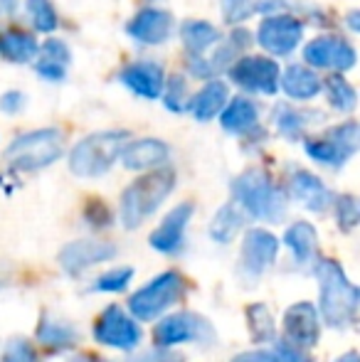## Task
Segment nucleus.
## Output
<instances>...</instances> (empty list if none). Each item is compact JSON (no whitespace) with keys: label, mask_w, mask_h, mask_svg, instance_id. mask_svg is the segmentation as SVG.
<instances>
[{"label":"nucleus","mask_w":360,"mask_h":362,"mask_svg":"<svg viewBox=\"0 0 360 362\" xmlns=\"http://www.w3.org/2000/svg\"><path fill=\"white\" fill-rule=\"evenodd\" d=\"M318 281V315L333 330H348L358 323L360 288L346 276L336 259H321L313 264Z\"/></svg>","instance_id":"f257e3e1"},{"label":"nucleus","mask_w":360,"mask_h":362,"mask_svg":"<svg viewBox=\"0 0 360 362\" xmlns=\"http://www.w3.org/2000/svg\"><path fill=\"white\" fill-rule=\"evenodd\" d=\"M232 200L247 212V217L269 224H279L289 210L286 190L260 168H250L232 180Z\"/></svg>","instance_id":"f03ea898"},{"label":"nucleus","mask_w":360,"mask_h":362,"mask_svg":"<svg viewBox=\"0 0 360 362\" xmlns=\"http://www.w3.org/2000/svg\"><path fill=\"white\" fill-rule=\"evenodd\" d=\"M175 170L173 168L158 165L156 170L141 175L134 180L121 195V222L129 232L139 229L173 192Z\"/></svg>","instance_id":"7ed1b4c3"},{"label":"nucleus","mask_w":360,"mask_h":362,"mask_svg":"<svg viewBox=\"0 0 360 362\" xmlns=\"http://www.w3.org/2000/svg\"><path fill=\"white\" fill-rule=\"evenodd\" d=\"M187 296V279L180 272L170 269V272L158 274L156 279H151L144 288H139L136 293L129 296V313L141 323L149 320H158L168 308H173L175 303H180Z\"/></svg>","instance_id":"20e7f679"},{"label":"nucleus","mask_w":360,"mask_h":362,"mask_svg":"<svg viewBox=\"0 0 360 362\" xmlns=\"http://www.w3.org/2000/svg\"><path fill=\"white\" fill-rule=\"evenodd\" d=\"M129 141L126 131H99L82 139L69 153V170L77 177H101L111 170L124 144Z\"/></svg>","instance_id":"39448f33"},{"label":"nucleus","mask_w":360,"mask_h":362,"mask_svg":"<svg viewBox=\"0 0 360 362\" xmlns=\"http://www.w3.org/2000/svg\"><path fill=\"white\" fill-rule=\"evenodd\" d=\"M64 153V136L59 129H37L18 136L5 151V160L20 173L42 170L59 160Z\"/></svg>","instance_id":"423d86ee"},{"label":"nucleus","mask_w":360,"mask_h":362,"mask_svg":"<svg viewBox=\"0 0 360 362\" xmlns=\"http://www.w3.org/2000/svg\"><path fill=\"white\" fill-rule=\"evenodd\" d=\"M153 343L161 348H175V345L195 343L200 348H212L217 343V333L205 315L195 310H178L161 318L153 328Z\"/></svg>","instance_id":"0eeeda50"},{"label":"nucleus","mask_w":360,"mask_h":362,"mask_svg":"<svg viewBox=\"0 0 360 362\" xmlns=\"http://www.w3.org/2000/svg\"><path fill=\"white\" fill-rule=\"evenodd\" d=\"M360 146V129L356 121H346L341 126H333L328 129L323 136H316V139H308L303 148H306L308 158L321 165L328 168H341L351 160L358 153Z\"/></svg>","instance_id":"6e6552de"},{"label":"nucleus","mask_w":360,"mask_h":362,"mask_svg":"<svg viewBox=\"0 0 360 362\" xmlns=\"http://www.w3.org/2000/svg\"><path fill=\"white\" fill-rule=\"evenodd\" d=\"M94 340L104 348L134 353L144 340V330L139 328V320L124 310V305L111 303L94 323Z\"/></svg>","instance_id":"1a4fd4ad"},{"label":"nucleus","mask_w":360,"mask_h":362,"mask_svg":"<svg viewBox=\"0 0 360 362\" xmlns=\"http://www.w3.org/2000/svg\"><path fill=\"white\" fill-rule=\"evenodd\" d=\"M303 37V20L296 15L286 13H272L262 20L260 30H257V42L262 49H267L274 57H286L301 45Z\"/></svg>","instance_id":"9d476101"},{"label":"nucleus","mask_w":360,"mask_h":362,"mask_svg":"<svg viewBox=\"0 0 360 362\" xmlns=\"http://www.w3.org/2000/svg\"><path fill=\"white\" fill-rule=\"evenodd\" d=\"M279 74H281L279 64L272 57H262V54L240 57L230 64V79L252 94H277Z\"/></svg>","instance_id":"9b49d317"},{"label":"nucleus","mask_w":360,"mask_h":362,"mask_svg":"<svg viewBox=\"0 0 360 362\" xmlns=\"http://www.w3.org/2000/svg\"><path fill=\"white\" fill-rule=\"evenodd\" d=\"M279 257V239L274 237L269 229L252 227L247 229L245 239H242V252H240V269L242 274L252 279L265 276L274 267Z\"/></svg>","instance_id":"f8f14e48"},{"label":"nucleus","mask_w":360,"mask_h":362,"mask_svg":"<svg viewBox=\"0 0 360 362\" xmlns=\"http://www.w3.org/2000/svg\"><path fill=\"white\" fill-rule=\"evenodd\" d=\"M303 59L311 69H336V72H348L356 67V47L348 40L336 37V35H323L308 42L303 47Z\"/></svg>","instance_id":"ddd939ff"},{"label":"nucleus","mask_w":360,"mask_h":362,"mask_svg":"<svg viewBox=\"0 0 360 362\" xmlns=\"http://www.w3.org/2000/svg\"><path fill=\"white\" fill-rule=\"evenodd\" d=\"M116 254H119V249L111 242H101V239H74V242L64 244V247L59 249L57 262L64 274L79 276V274L87 272L89 267L111 262Z\"/></svg>","instance_id":"4468645a"},{"label":"nucleus","mask_w":360,"mask_h":362,"mask_svg":"<svg viewBox=\"0 0 360 362\" xmlns=\"http://www.w3.org/2000/svg\"><path fill=\"white\" fill-rule=\"evenodd\" d=\"M284 338L301 345V348H316L321 340V315H318L316 305L308 300H298V303L289 305L284 313Z\"/></svg>","instance_id":"2eb2a0df"},{"label":"nucleus","mask_w":360,"mask_h":362,"mask_svg":"<svg viewBox=\"0 0 360 362\" xmlns=\"http://www.w3.org/2000/svg\"><path fill=\"white\" fill-rule=\"evenodd\" d=\"M35 340L47 355H59L74 350L79 345V330L74 328V323H69L67 318L57 313L45 310L40 315V323L35 328Z\"/></svg>","instance_id":"dca6fc26"},{"label":"nucleus","mask_w":360,"mask_h":362,"mask_svg":"<svg viewBox=\"0 0 360 362\" xmlns=\"http://www.w3.org/2000/svg\"><path fill=\"white\" fill-rule=\"evenodd\" d=\"M192 212H195V202H190V200L175 205L173 210L163 217V222L151 232V237H149L151 247L161 254H178Z\"/></svg>","instance_id":"f3484780"},{"label":"nucleus","mask_w":360,"mask_h":362,"mask_svg":"<svg viewBox=\"0 0 360 362\" xmlns=\"http://www.w3.org/2000/svg\"><path fill=\"white\" fill-rule=\"evenodd\" d=\"M289 195L296 202H301L306 210L318 212V215L331 210L333 197H336L328 190L321 177L303 170V168H296V170H291V175H289Z\"/></svg>","instance_id":"a211bd4d"},{"label":"nucleus","mask_w":360,"mask_h":362,"mask_svg":"<svg viewBox=\"0 0 360 362\" xmlns=\"http://www.w3.org/2000/svg\"><path fill=\"white\" fill-rule=\"evenodd\" d=\"M126 30L141 45H163L173 35V18L161 8H144Z\"/></svg>","instance_id":"6ab92c4d"},{"label":"nucleus","mask_w":360,"mask_h":362,"mask_svg":"<svg viewBox=\"0 0 360 362\" xmlns=\"http://www.w3.org/2000/svg\"><path fill=\"white\" fill-rule=\"evenodd\" d=\"M119 76L136 96H144V99H158L166 84L163 67H161L158 62H153V59L129 64V67L121 69Z\"/></svg>","instance_id":"aec40b11"},{"label":"nucleus","mask_w":360,"mask_h":362,"mask_svg":"<svg viewBox=\"0 0 360 362\" xmlns=\"http://www.w3.org/2000/svg\"><path fill=\"white\" fill-rule=\"evenodd\" d=\"M170 151L163 141L158 139H141V141H126L119 153V160L129 170H151V168L166 165Z\"/></svg>","instance_id":"412c9836"},{"label":"nucleus","mask_w":360,"mask_h":362,"mask_svg":"<svg viewBox=\"0 0 360 362\" xmlns=\"http://www.w3.org/2000/svg\"><path fill=\"white\" fill-rule=\"evenodd\" d=\"M284 244L291 249L294 262L303 269H313V264L321 257V242H318V232L311 222H294L291 227L284 232Z\"/></svg>","instance_id":"4be33fe9"},{"label":"nucleus","mask_w":360,"mask_h":362,"mask_svg":"<svg viewBox=\"0 0 360 362\" xmlns=\"http://www.w3.org/2000/svg\"><path fill=\"white\" fill-rule=\"evenodd\" d=\"M279 86L289 99L308 101L321 94L323 81L308 64H291V67L284 69V74H279Z\"/></svg>","instance_id":"5701e85b"},{"label":"nucleus","mask_w":360,"mask_h":362,"mask_svg":"<svg viewBox=\"0 0 360 362\" xmlns=\"http://www.w3.org/2000/svg\"><path fill=\"white\" fill-rule=\"evenodd\" d=\"M35 57H37L35 67H37V74L42 79L52 81V84L64 81L69 62H72V52H69L67 42H62V40H47L42 47H37Z\"/></svg>","instance_id":"b1692460"},{"label":"nucleus","mask_w":360,"mask_h":362,"mask_svg":"<svg viewBox=\"0 0 360 362\" xmlns=\"http://www.w3.org/2000/svg\"><path fill=\"white\" fill-rule=\"evenodd\" d=\"M220 124L230 134L247 136L252 131L260 129V109H257L255 101L245 99V96H237V99H227L225 109L220 111Z\"/></svg>","instance_id":"393cba45"},{"label":"nucleus","mask_w":360,"mask_h":362,"mask_svg":"<svg viewBox=\"0 0 360 362\" xmlns=\"http://www.w3.org/2000/svg\"><path fill=\"white\" fill-rule=\"evenodd\" d=\"M316 121H321V114L313 109H296V106H289V104H279L274 109L277 131L289 141H298L306 134L308 126H313Z\"/></svg>","instance_id":"a878e982"},{"label":"nucleus","mask_w":360,"mask_h":362,"mask_svg":"<svg viewBox=\"0 0 360 362\" xmlns=\"http://www.w3.org/2000/svg\"><path fill=\"white\" fill-rule=\"evenodd\" d=\"M227 99H230L227 84L220 79H212L190 99V111L195 114L197 121H210L225 109Z\"/></svg>","instance_id":"bb28decb"},{"label":"nucleus","mask_w":360,"mask_h":362,"mask_svg":"<svg viewBox=\"0 0 360 362\" xmlns=\"http://www.w3.org/2000/svg\"><path fill=\"white\" fill-rule=\"evenodd\" d=\"M37 54V40L18 28L0 30V57L13 64H28Z\"/></svg>","instance_id":"cd10ccee"},{"label":"nucleus","mask_w":360,"mask_h":362,"mask_svg":"<svg viewBox=\"0 0 360 362\" xmlns=\"http://www.w3.org/2000/svg\"><path fill=\"white\" fill-rule=\"evenodd\" d=\"M245 222H247V212L242 210V207L237 205L235 200H230L227 205H222L220 210L215 212V217H212V222H210L212 242L230 244L232 239H235L237 234L242 232Z\"/></svg>","instance_id":"c85d7f7f"},{"label":"nucleus","mask_w":360,"mask_h":362,"mask_svg":"<svg viewBox=\"0 0 360 362\" xmlns=\"http://www.w3.org/2000/svg\"><path fill=\"white\" fill-rule=\"evenodd\" d=\"M220 30L205 20H187L180 28V40L190 54H202L220 42Z\"/></svg>","instance_id":"c756f323"},{"label":"nucleus","mask_w":360,"mask_h":362,"mask_svg":"<svg viewBox=\"0 0 360 362\" xmlns=\"http://www.w3.org/2000/svg\"><path fill=\"white\" fill-rule=\"evenodd\" d=\"M247 328H250V338L255 345L274 343L277 338V323H274L272 310L265 303H250L245 308Z\"/></svg>","instance_id":"7c9ffc66"},{"label":"nucleus","mask_w":360,"mask_h":362,"mask_svg":"<svg viewBox=\"0 0 360 362\" xmlns=\"http://www.w3.org/2000/svg\"><path fill=\"white\" fill-rule=\"evenodd\" d=\"M250 45H252L250 30H247V28H237L235 33H232L230 37H227L225 42H222L220 47L215 49V54L207 59V62H210V67H212V72L217 74L220 69L230 67L235 59H240V54L245 52Z\"/></svg>","instance_id":"2f4dec72"},{"label":"nucleus","mask_w":360,"mask_h":362,"mask_svg":"<svg viewBox=\"0 0 360 362\" xmlns=\"http://www.w3.org/2000/svg\"><path fill=\"white\" fill-rule=\"evenodd\" d=\"M323 89H326L328 101H331V106L336 111H341V114H351V111H356L358 94H356V89L343 79V76H338V74L328 76V79L323 81Z\"/></svg>","instance_id":"473e14b6"},{"label":"nucleus","mask_w":360,"mask_h":362,"mask_svg":"<svg viewBox=\"0 0 360 362\" xmlns=\"http://www.w3.org/2000/svg\"><path fill=\"white\" fill-rule=\"evenodd\" d=\"M161 96H163V104L168 106L170 111H175V114H182V111L190 109V99H192L190 89H187V81L178 74L166 81Z\"/></svg>","instance_id":"72a5a7b5"},{"label":"nucleus","mask_w":360,"mask_h":362,"mask_svg":"<svg viewBox=\"0 0 360 362\" xmlns=\"http://www.w3.org/2000/svg\"><path fill=\"white\" fill-rule=\"evenodd\" d=\"M131 279H134V269L131 267L111 269V272H104L91 284V291H94V293H119V291L129 288Z\"/></svg>","instance_id":"f704fd0d"},{"label":"nucleus","mask_w":360,"mask_h":362,"mask_svg":"<svg viewBox=\"0 0 360 362\" xmlns=\"http://www.w3.org/2000/svg\"><path fill=\"white\" fill-rule=\"evenodd\" d=\"M28 13L37 33H54L57 30L59 18L50 0H28Z\"/></svg>","instance_id":"c9c22d12"},{"label":"nucleus","mask_w":360,"mask_h":362,"mask_svg":"<svg viewBox=\"0 0 360 362\" xmlns=\"http://www.w3.org/2000/svg\"><path fill=\"white\" fill-rule=\"evenodd\" d=\"M333 207H336V222L341 227V232H353L360 222V205L356 195L333 197Z\"/></svg>","instance_id":"e433bc0d"},{"label":"nucleus","mask_w":360,"mask_h":362,"mask_svg":"<svg viewBox=\"0 0 360 362\" xmlns=\"http://www.w3.org/2000/svg\"><path fill=\"white\" fill-rule=\"evenodd\" d=\"M0 362H42V358H40V350L28 338H10L5 343Z\"/></svg>","instance_id":"4c0bfd02"},{"label":"nucleus","mask_w":360,"mask_h":362,"mask_svg":"<svg viewBox=\"0 0 360 362\" xmlns=\"http://www.w3.org/2000/svg\"><path fill=\"white\" fill-rule=\"evenodd\" d=\"M274 353L281 362H316L308 348H301V345L291 343L281 335V338H274Z\"/></svg>","instance_id":"58836bf2"},{"label":"nucleus","mask_w":360,"mask_h":362,"mask_svg":"<svg viewBox=\"0 0 360 362\" xmlns=\"http://www.w3.org/2000/svg\"><path fill=\"white\" fill-rule=\"evenodd\" d=\"M126 362H185V358L175 348H161V345H156L151 350L131 355Z\"/></svg>","instance_id":"ea45409f"},{"label":"nucleus","mask_w":360,"mask_h":362,"mask_svg":"<svg viewBox=\"0 0 360 362\" xmlns=\"http://www.w3.org/2000/svg\"><path fill=\"white\" fill-rule=\"evenodd\" d=\"M84 219L91 224L94 229H106L111 224V212L109 205L101 200H91L87 207H84Z\"/></svg>","instance_id":"a19ab883"},{"label":"nucleus","mask_w":360,"mask_h":362,"mask_svg":"<svg viewBox=\"0 0 360 362\" xmlns=\"http://www.w3.org/2000/svg\"><path fill=\"white\" fill-rule=\"evenodd\" d=\"M252 10V0H225V20L230 25L242 23Z\"/></svg>","instance_id":"79ce46f5"},{"label":"nucleus","mask_w":360,"mask_h":362,"mask_svg":"<svg viewBox=\"0 0 360 362\" xmlns=\"http://www.w3.org/2000/svg\"><path fill=\"white\" fill-rule=\"evenodd\" d=\"M232 362H281L274 350H247L232 358Z\"/></svg>","instance_id":"37998d69"},{"label":"nucleus","mask_w":360,"mask_h":362,"mask_svg":"<svg viewBox=\"0 0 360 362\" xmlns=\"http://www.w3.org/2000/svg\"><path fill=\"white\" fill-rule=\"evenodd\" d=\"M23 106H25V94H20V91H8V94H3V99H0V109H3L5 114H18Z\"/></svg>","instance_id":"c03bdc74"},{"label":"nucleus","mask_w":360,"mask_h":362,"mask_svg":"<svg viewBox=\"0 0 360 362\" xmlns=\"http://www.w3.org/2000/svg\"><path fill=\"white\" fill-rule=\"evenodd\" d=\"M69 362H109V360L99 358V355H94V353H77L69 358Z\"/></svg>","instance_id":"a18cd8bd"},{"label":"nucleus","mask_w":360,"mask_h":362,"mask_svg":"<svg viewBox=\"0 0 360 362\" xmlns=\"http://www.w3.org/2000/svg\"><path fill=\"white\" fill-rule=\"evenodd\" d=\"M20 0H0V18H5V15H13L15 10H18Z\"/></svg>","instance_id":"49530a36"},{"label":"nucleus","mask_w":360,"mask_h":362,"mask_svg":"<svg viewBox=\"0 0 360 362\" xmlns=\"http://www.w3.org/2000/svg\"><path fill=\"white\" fill-rule=\"evenodd\" d=\"M336 362H360V358H358V353L356 350H351V353H346V355H341Z\"/></svg>","instance_id":"de8ad7c7"},{"label":"nucleus","mask_w":360,"mask_h":362,"mask_svg":"<svg viewBox=\"0 0 360 362\" xmlns=\"http://www.w3.org/2000/svg\"><path fill=\"white\" fill-rule=\"evenodd\" d=\"M358 18H360V15L356 13V10H353V13L348 15V28H351V30H358V28H360V25H358Z\"/></svg>","instance_id":"09e8293b"}]
</instances>
